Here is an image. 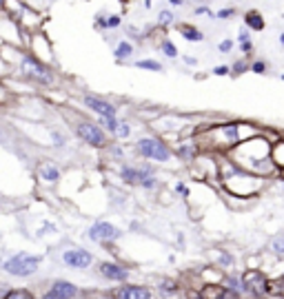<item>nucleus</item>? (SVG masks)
<instances>
[{
    "label": "nucleus",
    "mask_w": 284,
    "mask_h": 299,
    "mask_svg": "<svg viewBox=\"0 0 284 299\" xmlns=\"http://www.w3.org/2000/svg\"><path fill=\"white\" fill-rule=\"evenodd\" d=\"M102 299H120V297H102Z\"/></svg>",
    "instance_id": "a18cd8bd"
},
{
    "label": "nucleus",
    "mask_w": 284,
    "mask_h": 299,
    "mask_svg": "<svg viewBox=\"0 0 284 299\" xmlns=\"http://www.w3.org/2000/svg\"><path fill=\"white\" fill-rule=\"evenodd\" d=\"M51 290L58 292V295L65 297V299H74V297H78V292H80L76 284H71L67 280H56L54 284H51Z\"/></svg>",
    "instance_id": "9b49d317"
},
{
    "label": "nucleus",
    "mask_w": 284,
    "mask_h": 299,
    "mask_svg": "<svg viewBox=\"0 0 284 299\" xmlns=\"http://www.w3.org/2000/svg\"><path fill=\"white\" fill-rule=\"evenodd\" d=\"M122 237V230L118 226H113L111 222H96L91 224L89 228V240L91 242H113V240H120Z\"/></svg>",
    "instance_id": "423d86ee"
},
{
    "label": "nucleus",
    "mask_w": 284,
    "mask_h": 299,
    "mask_svg": "<svg viewBox=\"0 0 284 299\" xmlns=\"http://www.w3.org/2000/svg\"><path fill=\"white\" fill-rule=\"evenodd\" d=\"M218 264L220 266H231V264H233V257H231L229 255V252H226V250H218Z\"/></svg>",
    "instance_id": "393cba45"
},
{
    "label": "nucleus",
    "mask_w": 284,
    "mask_h": 299,
    "mask_svg": "<svg viewBox=\"0 0 284 299\" xmlns=\"http://www.w3.org/2000/svg\"><path fill=\"white\" fill-rule=\"evenodd\" d=\"M231 49H233V42H231V40H222V42L218 44V51H220V54H229Z\"/></svg>",
    "instance_id": "2f4dec72"
},
{
    "label": "nucleus",
    "mask_w": 284,
    "mask_h": 299,
    "mask_svg": "<svg viewBox=\"0 0 284 299\" xmlns=\"http://www.w3.org/2000/svg\"><path fill=\"white\" fill-rule=\"evenodd\" d=\"M169 2H171L173 7H180V4H182V0H169Z\"/></svg>",
    "instance_id": "79ce46f5"
},
{
    "label": "nucleus",
    "mask_w": 284,
    "mask_h": 299,
    "mask_svg": "<svg viewBox=\"0 0 284 299\" xmlns=\"http://www.w3.org/2000/svg\"><path fill=\"white\" fill-rule=\"evenodd\" d=\"M40 262H43V257L40 255L16 252V255H12L9 260L3 262V270L9 272V275H14V277H32V275L38 272Z\"/></svg>",
    "instance_id": "f257e3e1"
},
{
    "label": "nucleus",
    "mask_w": 284,
    "mask_h": 299,
    "mask_svg": "<svg viewBox=\"0 0 284 299\" xmlns=\"http://www.w3.org/2000/svg\"><path fill=\"white\" fill-rule=\"evenodd\" d=\"M136 151L153 162H169V158H171V148L158 138H140L136 142Z\"/></svg>",
    "instance_id": "f03ea898"
},
{
    "label": "nucleus",
    "mask_w": 284,
    "mask_h": 299,
    "mask_svg": "<svg viewBox=\"0 0 284 299\" xmlns=\"http://www.w3.org/2000/svg\"><path fill=\"white\" fill-rule=\"evenodd\" d=\"M76 133H78L80 140H85L89 146H105V144L109 142L105 128L100 124H96V122H80V124L76 126Z\"/></svg>",
    "instance_id": "39448f33"
},
{
    "label": "nucleus",
    "mask_w": 284,
    "mask_h": 299,
    "mask_svg": "<svg viewBox=\"0 0 284 299\" xmlns=\"http://www.w3.org/2000/svg\"><path fill=\"white\" fill-rule=\"evenodd\" d=\"M251 36H249V29H242L240 34H237V42H246Z\"/></svg>",
    "instance_id": "e433bc0d"
},
{
    "label": "nucleus",
    "mask_w": 284,
    "mask_h": 299,
    "mask_svg": "<svg viewBox=\"0 0 284 299\" xmlns=\"http://www.w3.org/2000/svg\"><path fill=\"white\" fill-rule=\"evenodd\" d=\"M98 270L105 280H111V282H127L129 280V268L118 264V262H100L98 264Z\"/></svg>",
    "instance_id": "6e6552de"
},
{
    "label": "nucleus",
    "mask_w": 284,
    "mask_h": 299,
    "mask_svg": "<svg viewBox=\"0 0 284 299\" xmlns=\"http://www.w3.org/2000/svg\"><path fill=\"white\" fill-rule=\"evenodd\" d=\"M63 264L69 268H89L94 264V255L85 248H69L63 252Z\"/></svg>",
    "instance_id": "0eeeda50"
},
{
    "label": "nucleus",
    "mask_w": 284,
    "mask_h": 299,
    "mask_svg": "<svg viewBox=\"0 0 284 299\" xmlns=\"http://www.w3.org/2000/svg\"><path fill=\"white\" fill-rule=\"evenodd\" d=\"M122 24V18L118 16V14H113V16L107 18V29H113V27H120Z\"/></svg>",
    "instance_id": "c85d7f7f"
},
{
    "label": "nucleus",
    "mask_w": 284,
    "mask_h": 299,
    "mask_svg": "<svg viewBox=\"0 0 284 299\" xmlns=\"http://www.w3.org/2000/svg\"><path fill=\"white\" fill-rule=\"evenodd\" d=\"M195 62H198V60H195V58H191V56L187 58V56H184V64H195Z\"/></svg>",
    "instance_id": "a19ab883"
},
{
    "label": "nucleus",
    "mask_w": 284,
    "mask_h": 299,
    "mask_svg": "<svg viewBox=\"0 0 284 299\" xmlns=\"http://www.w3.org/2000/svg\"><path fill=\"white\" fill-rule=\"evenodd\" d=\"M158 22L162 24V27H167V24H171V22H173V14H171V12H160Z\"/></svg>",
    "instance_id": "bb28decb"
},
{
    "label": "nucleus",
    "mask_w": 284,
    "mask_h": 299,
    "mask_svg": "<svg viewBox=\"0 0 284 299\" xmlns=\"http://www.w3.org/2000/svg\"><path fill=\"white\" fill-rule=\"evenodd\" d=\"M240 47H242V51H244V54H249L253 44H251V40H246V42H240Z\"/></svg>",
    "instance_id": "ea45409f"
},
{
    "label": "nucleus",
    "mask_w": 284,
    "mask_h": 299,
    "mask_svg": "<svg viewBox=\"0 0 284 299\" xmlns=\"http://www.w3.org/2000/svg\"><path fill=\"white\" fill-rule=\"evenodd\" d=\"M5 299H34V295L29 290H25V288H18V290H9Z\"/></svg>",
    "instance_id": "4be33fe9"
},
{
    "label": "nucleus",
    "mask_w": 284,
    "mask_h": 299,
    "mask_svg": "<svg viewBox=\"0 0 284 299\" xmlns=\"http://www.w3.org/2000/svg\"><path fill=\"white\" fill-rule=\"evenodd\" d=\"M40 299H65V297H60V295H58V292H54V290H51V288H49V290H47V292H45V295H43V297H40Z\"/></svg>",
    "instance_id": "4c0bfd02"
},
{
    "label": "nucleus",
    "mask_w": 284,
    "mask_h": 299,
    "mask_svg": "<svg viewBox=\"0 0 284 299\" xmlns=\"http://www.w3.org/2000/svg\"><path fill=\"white\" fill-rule=\"evenodd\" d=\"M244 24L246 29H253V32H262L264 29V18H262L260 12H249L244 16Z\"/></svg>",
    "instance_id": "4468645a"
},
{
    "label": "nucleus",
    "mask_w": 284,
    "mask_h": 299,
    "mask_svg": "<svg viewBox=\"0 0 284 299\" xmlns=\"http://www.w3.org/2000/svg\"><path fill=\"white\" fill-rule=\"evenodd\" d=\"M162 54L167 56V58H178V47H175L171 40H164L162 42Z\"/></svg>",
    "instance_id": "5701e85b"
},
{
    "label": "nucleus",
    "mask_w": 284,
    "mask_h": 299,
    "mask_svg": "<svg viewBox=\"0 0 284 299\" xmlns=\"http://www.w3.org/2000/svg\"><path fill=\"white\" fill-rule=\"evenodd\" d=\"M195 153H198V148H195V144H182V146L178 148V156L180 160H195Z\"/></svg>",
    "instance_id": "f3484780"
},
{
    "label": "nucleus",
    "mask_w": 284,
    "mask_h": 299,
    "mask_svg": "<svg viewBox=\"0 0 284 299\" xmlns=\"http://www.w3.org/2000/svg\"><path fill=\"white\" fill-rule=\"evenodd\" d=\"M246 69H251V66L246 64V62H235V64H233V71H235V74H244Z\"/></svg>",
    "instance_id": "f704fd0d"
},
{
    "label": "nucleus",
    "mask_w": 284,
    "mask_h": 299,
    "mask_svg": "<svg viewBox=\"0 0 284 299\" xmlns=\"http://www.w3.org/2000/svg\"><path fill=\"white\" fill-rule=\"evenodd\" d=\"M235 14V9H231V7H226V9H220L218 14H215V18H220V20H226V18H231Z\"/></svg>",
    "instance_id": "7c9ffc66"
},
{
    "label": "nucleus",
    "mask_w": 284,
    "mask_h": 299,
    "mask_svg": "<svg viewBox=\"0 0 284 299\" xmlns=\"http://www.w3.org/2000/svg\"><path fill=\"white\" fill-rule=\"evenodd\" d=\"M271 158H273V162H275V164H280V166H284V140H282V142H277L275 146H273Z\"/></svg>",
    "instance_id": "6ab92c4d"
},
{
    "label": "nucleus",
    "mask_w": 284,
    "mask_h": 299,
    "mask_svg": "<svg viewBox=\"0 0 284 299\" xmlns=\"http://www.w3.org/2000/svg\"><path fill=\"white\" fill-rule=\"evenodd\" d=\"M180 32H182V38L187 40V42H202L204 40V36L200 29H195L193 24H182L180 27Z\"/></svg>",
    "instance_id": "2eb2a0df"
},
{
    "label": "nucleus",
    "mask_w": 284,
    "mask_h": 299,
    "mask_svg": "<svg viewBox=\"0 0 284 299\" xmlns=\"http://www.w3.org/2000/svg\"><path fill=\"white\" fill-rule=\"evenodd\" d=\"M118 124H120V120H118L116 116H111V118H100V126L105 128V131H111V133H116Z\"/></svg>",
    "instance_id": "aec40b11"
},
{
    "label": "nucleus",
    "mask_w": 284,
    "mask_h": 299,
    "mask_svg": "<svg viewBox=\"0 0 284 299\" xmlns=\"http://www.w3.org/2000/svg\"><path fill=\"white\" fill-rule=\"evenodd\" d=\"M229 292L222 284H206L202 288V299H226Z\"/></svg>",
    "instance_id": "f8f14e48"
},
{
    "label": "nucleus",
    "mask_w": 284,
    "mask_h": 299,
    "mask_svg": "<svg viewBox=\"0 0 284 299\" xmlns=\"http://www.w3.org/2000/svg\"><path fill=\"white\" fill-rule=\"evenodd\" d=\"M85 106L89 111H94L98 113L100 118H111V116H116L118 113V106L116 104H111V102H107V100H102V98H96V96H85Z\"/></svg>",
    "instance_id": "1a4fd4ad"
},
{
    "label": "nucleus",
    "mask_w": 284,
    "mask_h": 299,
    "mask_svg": "<svg viewBox=\"0 0 284 299\" xmlns=\"http://www.w3.org/2000/svg\"><path fill=\"white\" fill-rule=\"evenodd\" d=\"M160 290H162V292H175V290H178V284H175V282H162V284H160Z\"/></svg>",
    "instance_id": "c756f323"
},
{
    "label": "nucleus",
    "mask_w": 284,
    "mask_h": 299,
    "mask_svg": "<svg viewBox=\"0 0 284 299\" xmlns=\"http://www.w3.org/2000/svg\"><path fill=\"white\" fill-rule=\"evenodd\" d=\"M140 69H149V71H162V64L158 60H138L136 62Z\"/></svg>",
    "instance_id": "412c9836"
},
{
    "label": "nucleus",
    "mask_w": 284,
    "mask_h": 299,
    "mask_svg": "<svg viewBox=\"0 0 284 299\" xmlns=\"http://www.w3.org/2000/svg\"><path fill=\"white\" fill-rule=\"evenodd\" d=\"M129 133H131V126H129L127 122H120V124H118V128H116V133H113V136H116V138H127Z\"/></svg>",
    "instance_id": "a878e982"
},
{
    "label": "nucleus",
    "mask_w": 284,
    "mask_h": 299,
    "mask_svg": "<svg viewBox=\"0 0 284 299\" xmlns=\"http://www.w3.org/2000/svg\"><path fill=\"white\" fill-rule=\"evenodd\" d=\"M220 136L226 144H235L240 142V124H222L220 128Z\"/></svg>",
    "instance_id": "ddd939ff"
},
{
    "label": "nucleus",
    "mask_w": 284,
    "mask_h": 299,
    "mask_svg": "<svg viewBox=\"0 0 284 299\" xmlns=\"http://www.w3.org/2000/svg\"><path fill=\"white\" fill-rule=\"evenodd\" d=\"M280 44H282V47H284V34L280 36Z\"/></svg>",
    "instance_id": "37998d69"
},
{
    "label": "nucleus",
    "mask_w": 284,
    "mask_h": 299,
    "mask_svg": "<svg viewBox=\"0 0 284 299\" xmlns=\"http://www.w3.org/2000/svg\"><path fill=\"white\" fill-rule=\"evenodd\" d=\"M20 74L27 80L38 82V84H51V82H54V76H51L38 60H34L32 56H25V58L20 60Z\"/></svg>",
    "instance_id": "20e7f679"
},
{
    "label": "nucleus",
    "mask_w": 284,
    "mask_h": 299,
    "mask_svg": "<svg viewBox=\"0 0 284 299\" xmlns=\"http://www.w3.org/2000/svg\"><path fill=\"white\" fill-rule=\"evenodd\" d=\"M38 175H40V180H45V182H58L60 171H58V166H54V164H43Z\"/></svg>",
    "instance_id": "dca6fc26"
},
{
    "label": "nucleus",
    "mask_w": 284,
    "mask_h": 299,
    "mask_svg": "<svg viewBox=\"0 0 284 299\" xmlns=\"http://www.w3.org/2000/svg\"><path fill=\"white\" fill-rule=\"evenodd\" d=\"M271 250L275 252V255H284V235H277L275 240L271 242Z\"/></svg>",
    "instance_id": "b1692460"
},
{
    "label": "nucleus",
    "mask_w": 284,
    "mask_h": 299,
    "mask_svg": "<svg viewBox=\"0 0 284 299\" xmlns=\"http://www.w3.org/2000/svg\"><path fill=\"white\" fill-rule=\"evenodd\" d=\"M282 80H284V76H282Z\"/></svg>",
    "instance_id": "49530a36"
},
{
    "label": "nucleus",
    "mask_w": 284,
    "mask_h": 299,
    "mask_svg": "<svg viewBox=\"0 0 284 299\" xmlns=\"http://www.w3.org/2000/svg\"><path fill=\"white\" fill-rule=\"evenodd\" d=\"M120 178L125 180L127 184H133V186H142V188H156L158 186L156 173H153L149 166H122Z\"/></svg>",
    "instance_id": "7ed1b4c3"
},
{
    "label": "nucleus",
    "mask_w": 284,
    "mask_h": 299,
    "mask_svg": "<svg viewBox=\"0 0 284 299\" xmlns=\"http://www.w3.org/2000/svg\"><path fill=\"white\" fill-rule=\"evenodd\" d=\"M133 54V47L129 42H120L116 47V51H113V56H116V60H125V58H129V56Z\"/></svg>",
    "instance_id": "a211bd4d"
},
{
    "label": "nucleus",
    "mask_w": 284,
    "mask_h": 299,
    "mask_svg": "<svg viewBox=\"0 0 284 299\" xmlns=\"http://www.w3.org/2000/svg\"><path fill=\"white\" fill-rule=\"evenodd\" d=\"M251 71L253 74H266V62L264 60H255V62L251 64Z\"/></svg>",
    "instance_id": "cd10ccee"
},
{
    "label": "nucleus",
    "mask_w": 284,
    "mask_h": 299,
    "mask_svg": "<svg viewBox=\"0 0 284 299\" xmlns=\"http://www.w3.org/2000/svg\"><path fill=\"white\" fill-rule=\"evenodd\" d=\"M51 138H54V144H56V146H63V144H65V138L60 136V133H51Z\"/></svg>",
    "instance_id": "58836bf2"
},
{
    "label": "nucleus",
    "mask_w": 284,
    "mask_h": 299,
    "mask_svg": "<svg viewBox=\"0 0 284 299\" xmlns=\"http://www.w3.org/2000/svg\"><path fill=\"white\" fill-rule=\"evenodd\" d=\"M120 299H151V290L147 286H136V284H129V286L120 288L118 292Z\"/></svg>",
    "instance_id": "9d476101"
},
{
    "label": "nucleus",
    "mask_w": 284,
    "mask_h": 299,
    "mask_svg": "<svg viewBox=\"0 0 284 299\" xmlns=\"http://www.w3.org/2000/svg\"><path fill=\"white\" fill-rule=\"evenodd\" d=\"M229 71H231V66L220 64V66H215V69H213V74H215V76H229Z\"/></svg>",
    "instance_id": "473e14b6"
},
{
    "label": "nucleus",
    "mask_w": 284,
    "mask_h": 299,
    "mask_svg": "<svg viewBox=\"0 0 284 299\" xmlns=\"http://www.w3.org/2000/svg\"><path fill=\"white\" fill-rule=\"evenodd\" d=\"M195 14H198V16H209V18H213V16H215V14L211 12L209 7H198V9H195Z\"/></svg>",
    "instance_id": "72a5a7b5"
},
{
    "label": "nucleus",
    "mask_w": 284,
    "mask_h": 299,
    "mask_svg": "<svg viewBox=\"0 0 284 299\" xmlns=\"http://www.w3.org/2000/svg\"><path fill=\"white\" fill-rule=\"evenodd\" d=\"M175 190H178V193H180V195H182V198H187V195H189V188H187V186H184V184H182V182H178V184H175Z\"/></svg>",
    "instance_id": "c9c22d12"
},
{
    "label": "nucleus",
    "mask_w": 284,
    "mask_h": 299,
    "mask_svg": "<svg viewBox=\"0 0 284 299\" xmlns=\"http://www.w3.org/2000/svg\"><path fill=\"white\" fill-rule=\"evenodd\" d=\"M5 7V0H0V9H3Z\"/></svg>",
    "instance_id": "c03bdc74"
}]
</instances>
